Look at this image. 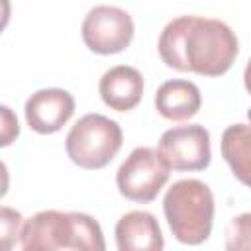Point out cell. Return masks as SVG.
Listing matches in <instances>:
<instances>
[{"instance_id":"16","label":"cell","mask_w":251,"mask_h":251,"mask_svg":"<svg viewBox=\"0 0 251 251\" xmlns=\"http://www.w3.org/2000/svg\"><path fill=\"white\" fill-rule=\"evenodd\" d=\"M243 82H245L247 92L251 94V59H249V63H247V67H245V73H243Z\"/></svg>"},{"instance_id":"8","label":"cell","mask_w":251,"mask_h":251,"mask_svg":"<svg viewBox=\"0 0 251 251\" xmlns=\"http://www.w3.org/2000/svg\"><path fill=\"white\" fill-rule=\"evenodd\" d=\"M25 122L37 133L59 131L75 114V98L63 88H43L25 102Z\"/></svg>"},{"instance_id":"13","label":"cell","mask_w":251,"mask_h":251,"mask_svg":"<svg viewBox=\"0 0 251 251\" xmlns=\"http://www.w3.org/2000/svg\"><path fill=\"white\" fill-rule=\"evenodd\" d=\"M226 249H251V212L235 216L226 229Z\"/></svg>"},{"instance_id":"10","label":"cell","mask_w":251,"mask_h":251,"mask_svg":"<svg viewBox=\"0 0 251 251\" xmlns=\"http://www.w3.org/2000/svg\"><path fill=\"white\" fill-rule=\"evenodd\" d=\"M116 245L120 251H161L165 241L155 216L145 210H133L118 220Z\"/></svg>"},{"instance_id":"1","label":"cell","mask_w":251,"mask_h":251,"mask_svg":"<svg viewBox=\"0 0 251 251\" xmlns=\"http://www.w3.org/2000/svg\"><path fill=\"white\" fill-rule=\"evenodd\" d=\"M163 63L180 73L220 76L237 57L239 43L227 24L214 18L178 16L159 35Z\"/></svg>"},{"instance_id":"7","label":"cell","mask_w":251,"mask_h":251,"mask_svg":"<svg viewBox=\"0 0 251 251\" xmlns=\"http://www.w3.org/2000/svg\"><path fill=\"white\" fill-rule=\"evenodd\" d=\"M157 149L173 171H202L212 159L210 133L200 124L167 129Z\"/></svg>"},{"instance_id":"6","label":"cell","mask_w":251,"mask_h":251,"mask_svg":"<svg viewBox=\"0 0 251 251\" xmlns=\"http://www.w3.org/2000/svg\"><path fill=\"white\" fill-rule=\"evenodd\" d=\"M133 20L118 6H94L80 27L84 45L98 55L122 53L133 39Z\"/></svg>"},{"instance_id":"5","label":"cell","mask_w":251,"mask_h":251,"mask_svg":"<svg viewBox=\"0 0 251 251\" xmlns=\"http://www.w3.org/2000/svg\"><path fill=\"white\" fill-rule=\"evenodd\" d=\"M171 167L159 149L135 147L116 173V184L124 198L139 204L153 202L169 180Z\"/></svg>"},{"instance_id":"9","label":"cell","mask_w":251,"mask_h":251,"mask_svg":"<svg viewBox=\"0 0 251 251\" xmlns=\"http://www.w3.org/2000/svg\"><path fill=\"white\" fill-rule=\"evenodd\" d=\"M98 92L108 108L116 112H129L141 102L143 76L135 67L116 65L102 75Z\"/></svg>"},{"instance_id":"2","label":"cell","mask_w":251,"mask_h":251,"mask_svg":"<svg viewBox=\"0 0 251 251\" xmlns=\"http://www.w3.org/2000/svg\"><path fill=\"white\" fill-rule=\"evenodd\" d=\"M20 247L24 251H51V249L104 251L106 243L100 224L88 214L43 210L31 216L24 224Z\"/></svg>"},{"instance_id":"15","label":"cell","mask_w":251,"mask_h":251,"mask_svg":"<svg viewBox=\"0 0 251 251\" xmlns=\"http://www.w3.org/2000/svg\"><path fill=\"white\" fill-rule=\"evenodd\" d=\"M0 110H2V141H0V145L6 147L18 137L20 126H18V118L12 114V110L8 106H2Z\"/></svg>"},{"instance_id":"11","label":"cell","mask_w":251,"mask_h":251,"mask_svg":"<svg viewBox=\"0 0 251 251\" xmlns=\"http://www.w3.org/2000/svg\"><path fill=\"white\" fill-rule=\"evenodd\" d=\"M202 106L200 88L182 78H173L163 82L155 94L157 112L171 122H184L198 114Z\"/></svg>"},{"instance_id":"12","label":"cell","mask_w":251,"mask_h":251,"mask_svg":"<svg viewBox=\"0 0 251 251\" xmlns=\"http://www.w3.org/2000/svg\"><path fill=\"white\" fill-rule=\"evenodd\" d=\"M222 157L233 176L251 188V126L233 124L222 133Z\"/></svg>"},{"instance_id":"3","label":"cell","mask_w":251,"mask_h":251,"mask_svg":"<svg viewBox=\"0 0 251 251\" xmlns=\"http://www.w3.org/2000/svg\"><path fill=\"white\" fill-rule=\"evenodd\" d=\"M163 212L173 235L186 245L210 237L214 222V194L198 178L176 180L163 198Z\"/></svg>"},{"instance_id":"14","label":"cell","mask_w":251,"mask_h":251,"mask_svg":"<svg viewBox=\"0 0 251 251\" xmlns=\"http://www.w3.org/2000/svg\"><path fill=\"white\" fill-rule=\"evenodd\" d=\"M24 218L20 212L8 208V206H2V212H0V237H2V249L8 251L14 247V243L20 245V239H22V229H24Z\"/></svg>"},{"instance_id":"17","label":"cell","mask_w":251,"mask_h":251,"mask_svg":"<svg viewBox=\"0 0 251 251\" xmlns=\"http://www.w3.org/2000/svg\"><path fill=\"white\" fill-rule=\"evenodd\" d=\"M247 118H249V122H251V108L247 110Z\"/></svg>"},{"instance_id":"4","label":"cell","mask_w":251,"mask_h":251,"mask_svg":"<svg viewBox=\"0 0 251 251\" xmlns=\"http://www.w3.org/2000/svg\"><path fill=\"white\" fill-rule=\"evenodd\" d=\"M122 143L124 133L114 120L102 114H86L67 133L65 149L75 165L94 171L106 167L118 155Z\"/></svg>"}]
</instances>
